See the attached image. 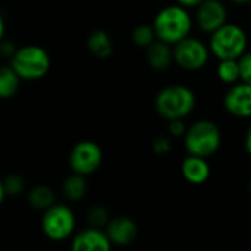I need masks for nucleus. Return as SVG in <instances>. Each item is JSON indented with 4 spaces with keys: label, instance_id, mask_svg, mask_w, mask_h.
Masks as SVG:
<instances>
[{
    "label": "nucleus",
    "instance_id": "1",
    "mask_svg": "<svg viewBox=\"0 0 251 251\" xmlns=\"http://www.w3.org/2000/svg\"><path fill=\"white\" fill-rule=\"evenodd\" d=\"M152 28L157 40L170 46L188 37L192 30V17L186 8L180 5H170L163 8L154 18Z\"/></svg>",
    "mask_w": 251,
    "mask_h": 251
},
{
    "label": "nucleus",
    "instance_id": "2",
    "mask_svg": "<svg viewBox=\"0 0 251 251\" xmlns=\"http://www.w3.org/2000/svg\"><path fill=\"white\" fill-rule=\"evenodd\" d=\"M185 150L189 155L210 158L222 145L220 127L208 118L194 121L183 135Z\"/></svg>",
    "mask_w": 251,
    "mask_h": 251
},
{
    "label": "nucleus",
    "instance_id": "3",
    "mask_svg": "<svg viewBox=\"0 0 251 251\" xmlns=\"http://www.w3.org/2000/svg\"><path fill=\"white\" fill-rule=\"evenodd\" d=\"M208 50L217 61L238 59L248 50L247 31L235 23H225L222 27L210 33Z\"/></svg>",
    "mask_w": 251,
    "mask_h": 251
},
{
    "label": "nucleus",
    "instance_id": "4",
    "mask_svg": "<svg viewBox=\"0 0 251 251\" xmlns=\"http://www.w3.org/2000/svg\"><path fill=\"white\" fill-rule=\"evenodd\" d=\"M197 105L195 93L183 84L163 87L155 96V111L164 120L186 118Z\"/></svg>",
    "mask_w": 251,
    "mask_h": 251
},
{
    "label": "nucleus",
    "instance_id": "5",
    "mask_svg": "<svg viewBox=\"0 0 251 251\" xmlns=\"http://www.w3.org/2000/svg\"><path fill=\"white\" fill-rule=\"evenodd\" d=\"M9 62L18 77L27 81L40 80L49 73L50 68L49 53L46 52V49L37 45H27L18 48Z\"/></svg>",
    "mask_w": 251,
    "mask_h": 251
},
{
    "label": "nucleus",
    "instance_id": "6",
    "mask_svg": "<svg viewBox=\"0 0 251 251\" xmlns=\"http://www.w3.org/2000/svg\"><path fill=\"white\" fill-rule=\"evenodd\" d=\"M173 49V62L186 71H198L204 68L210 59L208 46L197 37H185L176 45Z\"/></svg>",
    "mask_w": 251,
    "mask_h": 251
},
{
    "label": "nucleus",
    "instance_id": "7",
    "mask_svg": "<svg viewBox=\"0 0 251 251\" xmlns=\"http://www.w3.org/2000/svg\"><path fill=\"white\" fill-rule=\"evenodd\" d=\"M75 226V217L67 205L53 204L45 210L42 219L43 233L53 241H62L68 238Z\"/></svg>",
    "mask_w": 251,
    "mask_h": 251
},
{
    "label": "nucleus",
    "instance_id": "8",
    "mask_svg": "<svg viewBox=\"0 0 251 251\" xmlns=\"http://www.w3.org/2000/svg\"><path fill=\"white\" fill-rule=\"evenodd\" d=\"M102 163V150L93 141H81L73 147L68 155V164L73 173L89 176L95 173Z\"/></svg>",
    "mask_w": 251,
    "mask_h": 251
},
{
    "label": "nucleus",
    "instance_id": "9",
    "mask_svg": "<svg viewBox=\"0 0 251 251\" xmlns=\"http://www.w3.org/2000/svg\"><path fill=\"white\" fill-rule=\"evenodd\" d=\"M195 23L207 34L227 23V9L222 0H204L195 8Z\"/></svg>",
    "mask_w": 251,
    "mask_h": 251
},
{
    "label": "nucleus",
    "instance_id": "10",
    "mask_svg": "<svg viewBox=\"0 0 251 251\" xmlns=\"http://www.w3.org/2000/svg\"><path fill=\"white\" fill-rule=\"evenodd\" d=\"M223 106L227 114L236 118H251V84L238 81L223 96Z\"/></svg>",
    "mask_w": 251,
    "mask_h": 251
},
{
    "label": "nucleus",
    "instance_id": "11",
    "mask_svg": "<svg viewBox=\"0 0 251 251\" xmlns=\"http://www.w3.org/2000/svg\"><path fill=\"white\" fill-rule=\"evenodd\" d=\"M105 233L111 241V244L129 245L138 236V225L130 217H124V216L115 217L106 223Z\"/></svg>",
    "mask_w": 251,
    "mask_h": 251
},
{
    "label": "nucleus",
    "instance_id": "12",
    "mask_svg": "<svg viewBox=\"0 0 251 251\" xmlns=\"http://www.w3.org/2000/svg\"><path fill=\"white\" fill-rule=\"evenodd\" d=\"M111 245L105 232L87 229L74 236L71 251H111Z\"/></svg>",
    "mask_w": 251,
    "mask_h": 251
},
{
    "label": "nucleus",
    "instance_id": "13",
    "mask_svg": "<svg viewBox=\"0 0 251 251\" xmlns=\"http://www.w3.org/2000/svg\"><path fill=\"white\" fill-rule=\"evenodd\" d=\"M180 170H182V176L185 177V180H188L192 185H201L207 182L211 173L207 158L189 155V154L182 161Z\"/></svg>",
    "mask_w": 251,
    "mask_h": 251
},
{
    "label": "nucleus",
    "instance_id": "14",
    "mask_svg": "<svg viewBox=\"0 0 251 251\" xmlns=\"http://www.w3.org/2000/svg\"><path fill=\"white\" fill-rule=\"evenodd\" d=\"M145 50L150 67L157 71H164L173 64V49L170 45L161 40L155 39L150 46L145 48Z\"/></svg>",
    "mask_w": 251,
    "mask_h": 251
},
{
    "label": "nucleus",
    "instance_id": "15",
    "mask_svg": "<svg viewBox=\"0 0 251 251\" xmlns=\"http://www.w3.org/2000/svg\"><path fill=\"white\" fill-rule=\"evenodd\" d=\"M87 49L98 59H106L114 52V43L109 34L103 30H93L87 37Z\"/></svg>",
    "mask_w": 251,
    "mask_h": 251
},
{
    "label": "nucleus",
    "instance_id": "16",
    "mask_svg": "<svg viewBox=\"0 0 251 251\" xmlns=\"http://www.w3.org/2000/svg\"><path fill=\"white\" fill-rule=\"evenodd\" d=\"M21 78L11 65L0 67V99H9L17 95Z\"/></svg>",
    "mask_w": 251,
    "mask_h": 251
},
{
    "label": "nucleus",
    "instance_id": "17",
    "mask_svg": "<svg viewBox=\"0 0 251 251\" xmlns=\"http://www.w3.org/2000/svg\"><path fill=\"white\" fill-rule=\"evenodd\" d=\"M86 191H87L86 179H84V176L77 175V173L70 175L62 185L64 195L71 201H80L86 195Z\"/></svg>",
    "mask_w": 251,
    "mask_h": 251
},
{
    "label": "nucleus",
    "instance_id": "18",
    "mask_svg": "<svg viewBox=\"0 0 251 251\" xmlns=\"http://www.w3.org/2000/svg\"><path fill=\"white\" fill-rule=\"evenodd\" d=\"M217 78L225 84H235L239 81V64L238 59H220L216 67Z\"/></svg>",
    "mask_w": 251,
    "mask_h": 251
},
{
    "label": "nucleus",
    "instance_id": "19",
    "mask_svg": "<svg viewBox=\"0 0 251 251\" xmlns=\"http://www.w3.org/2000/svg\"><path fill=\"white\" fill-rule=\"evenodd\" d=\"M28 201L34 208H40V210H46L50 205H53L55 202V192L46 186V185H39L34 186L28 195Z\"/></svg>",
    "mask_w": 251,
    "mask_h": 251
},
{
    "label": "nucleus",
    "instance_id": "20",
    "mask_svg": "<svg viewBox=\"0 0 251 251\" xmlns=\"http://www.w3.org/2000/svg\"><path fill=\"white\" fill-rule=\"evenodd\" d=\"M155 39L157 37H155L154 28L150 24H139L132 31V40L135 42V45L139 48H144V49L147 46H150Z\"/></svg>",
    "mask_w": 251,
    "mask_h": 251
},
{
    "label": "nucleus",
    "instance_id": "21",
    "mask_svg": "<svg viewBox=\"0 0 251 251\" xmlns=\"http://www.w3.org/2000/svg\"><path fill=\"white\" fill-rule=\"evenodd\" d=\"M239 64V81L251 84V50H247L238 58Z\"/></svg>",
    "mask_w": 251,
    "mask_h": 251
},
{
    "label": "nucleus",
    "instance_id": "22",
    "mask_svg": "<svg viewBox=\"0 0 251 251\" xmlns=\"http://www.w3.org/2000/svg\"><path fill=\"white\" fill-rule=\"evenodd\" d=\"M2 183H3V188H5L6 195H17L24 188V182H23V179L18 175H9V176H6L2 180Z\"/></svg>",
    "mask_w": 251,
    "mask_h": 251
},
{
    "label": "nucleus",
    "instance_id": "23",
    "mask_svg": "<svg viewBox=\"0 0 251 251\" xmlns=\"http://www.w3.org/2000/svg\"><path fill=\"white\" fill-rule=\"evenodd\" d=\"M167 129H169V135L173 138H183L188 126L183 121V118H175V120H169L167 124Z\"/></svg>",
    "mask_w": 251,
    "mask_h": 251
},
{
    "label": "nucleus",
    "instance_id": "24",
    "mask_svg": "<svg viewBox=\"0 0 251 251\" xmlns=\"http://www.w3.org/2000/svg\"><path fill=\"white\" fill-rule=\"evenodd\" d=\"M152 151L157 155H166L172 151V142L166 136H160L152 142Z\"/></svg>",
    "mask_w": 251,
    "mask_h": 251
},
{
    "label": "nucleus",
    "instance_id": "25",
    "mask_svg": "<svg viewBox=\"0 0 251 251\" xmlns=\"http://www.w3.org/2000/svg\"><path fill=\"white\" fill-rule=\"evenodd\" d=\"M106 219H108V214H106V211H105L103 207H93V208L90 210V213H89V220H90V223L95 225V226L106 225V223H108Z\"/></svg>",
    "mask_w": 251,
    "mask_h": 251
},
{
    "label": "nucleus",
    "instance_id": "26",
    "mask_svg": "<svg viewBox=\"0 0 251 251\" xmlns=\"http://www.w3.org/2000/svg\"><path fill=\"white\" fill-rule=\"evenodd\" d=\"M17 49L18 48L11 40H5L3 39L2 42H0V56H3L6 59H11L14 56V53L17 52Z\"/></svg>",
    "mask_w": 251,
    "mask_h": 251
},
{
    "label": "nucleus",
    "instance_id": "27",
    "mask_svg": "<svg viewBox=\"0 0 251 251\" xmlns=\"http://www.w3.org/2000/svg\"><path fill=\"white\" fill-rule=\"evenodd\" d=\"M201 2H204V0H176V3L186 8V9H195Z\"/></svg>",
    "mask_w": 251,
    "mask_h": 251
},
{
    "label": "nucleus",
    "instance_id": "28",
    "mask_svg": "<svg viewBox=\"0 0 251 251\" xmlns=\"http://www.w3.org/2000/svg\"><path fill=\"white\" fill-rule=\"evenodd\" d=\"M244 148H245V152L251 157V126L247 129L245 136H244Z\"/></svg>",
    "mask_w": 251,
    "mask_h": 251
},
{
    "label": "nucleus",
    "instance_id": "29",
    "mask_svg": "<svg viewBox=\"0 0 251 251\" xmlns=\"http://www.w3.org/2000/svg\"><path fill=\"white\" fill-rule=\"evenodd\" d=\"M5 31H6V25H5V20L2 17V14H0V42H2L5 39Z\"/></svg>",
    "mask_w": 251,
    "mask_h": 251
},
{
    "label": "nucleus",
    "instance_id": "30",
    "mask_svg": "<svg viewBox=\"0 0 251 251\" xmlns=\"http://www.w3.org/2000/svg\"><path fill=\"white\" fill-rule=\"evenodd\" d=\"M5 197H6V192H5V188H3V183L0 180V205L5 201Z\"/></svg>",
    "mask_w": 251,
    "mask_h": 251
},
{
    "label": "nucleus",
    "instance_id": "31",
    "mask_svg": "<svg viewBox=\"0 0 251 251\" xmlns=\"http://www.w3.org/2000/svg\"><path fill=\"white\" fill-rule=\"evenodd\" d=\"M232 3H235V5H239V6H242V5H251V0H230Z\"/></svg>",
    "mask_w": 251,
    "mask_h": 251
},
{
    "label": "nucleus",
    "instance_id": "32",
    "mask_svg": "<svg viewBox=\"0 0 251 251\" xmlns=\"http://www.w3.org/2000/svg\"><path fill=\"white\" fill-rule=\"evenodd\" d=\"M248 191H250V194H251V179H250V182H248Z\"/></svg>",
    "mask_w": 251,
    "mask_h": 251
}]
</instances>
